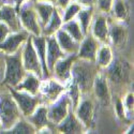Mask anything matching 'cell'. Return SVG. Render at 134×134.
Segmentation results:
<instances>
[{"mask_svg":"<svg viewBox=\"0 0 134 134\" xmlns=\"http://www.w3.org/2000/svg\"><path fill=\"white\" fill-rule=\"evenodd\" d=\"M101 69L94 62L76 58L72 65L71 81L77 85L82 94L90 93L94 76Z\"/></svg>","mask_w":134,"mask_h":134,"instance_id":"obj_1","label":"cell"},{"mask_svg":"<svg viewBox=\"0 0 134 134\" xmlns=\"http://www.w3.org/2000/svg\"><path fill=\"white\" fill-rule=\"evenodd\" d=\"M26 74L20 49L14 54L4 55V77L2 84L5 86L16 87Z\"/></svg>","mask_w":134,"mask_h":134,"instance_id":"obj_2","label":"cell"},{"mask_svg":"<svg viewBox=\"0 0 134 134\" xmlns=\"http://www.w3.org/2000/svg\"><path fill=\"white\" fill-rule=\"evenodd\" d=\"M21 117L23 115L11 93L9 91L0 93V120L2 126L1 133L11 129Z\"/></svg>","mask_w":134,"mask_h":134,"instance_id":"obj_3","label":"cell"},{"mask_svg":"<svg viewBox=\"0 0 134 134\" xmlns=\"http://www.w3.org/2000/svg\"><path fill=\"white\" fill-rule=\"evenodd\" d=\"M76 117L84 125L87 132H89L94 126V115H96V103L91 98L90 93L82 94L81 99L75 108L73 109Z\"/></svg>","mask_w":134,"mask_h":134,"instance_id":"obj_4","label":"cell"},{"mask_svg":"<svg viewBox=\"0 0 134 134\" xmlns=\"http://www.w3.org/2000/svg\"><path fill=\"white\" fill-rule=\"evenodd\" d=\"M8 91L13 97L14 101L16 102L19 110L23 117H28L33 110L37 108L38 105H40L43 102V99L40 94H30L26 91L17 90L14 87L7 86Z\"/></svg>","mask_w":134,"mask_h":134,"instance_id":"obj_5","label":"cell"},{"mask_svg":"<svg viewBox=\"0 0 134 134\" xmlns=\"http://www.w3.org/2000/svg\"><path fill=\"white\" fill-rule=\"evenodd\" d=\"M102 71L108 82L115 84L128 83L131 77V65L126 59L122 58L114 57L110 64Z\"/></svg>","mask_w":134,"mask_h":134,"instance_id":"obj_6","label":"cell"},{"mask_svg":"<svg viewBox=\"0 0 134 134\" xmlns=\"http://www.w3.org/2000/svg\"><path fill=\"white\" fill-rule=\"evenodd\" d=\"M17 11H18L21 28L26 30L30 36H41L42 27L40 25L36 10L33 8L32 1H28L24 3Z\"/></svg>","mask_w":134,"mask_h":134,"instance_id":"obj_7","label":"cell"},{"mask_svg":"<svg viewBox=\"0 0 134 134\" xmlns=\"http://www.w3.org/2000/svg\"><path fill=\"white\" fill-rule=\"evenodd\" d=\"M66 91V85L56 80L53 76L44 77L41 80L39 94L42 97L43 102L45 104H49L57 100L61 94Z\"/></svg>","mask_w":134,"mask_h":134,"instance_id":"obj_8","label":"cell"},{"mask_svg":"<svg viewBox=\"0 0 134 134\" xmlns=\"http://www.w3.org/2000/svg\"><path fill=\"white\" fill-rule=\"evenodd\" d=\"M72 102L66 91L61 94L57 100L47 104V115L51 125L56 127L59 122L72 110Z\"/></svg>","mask_w":134,"mask_h":134,"instance_id":"obj_9","label":"cell"},{"mask_svg":"<svg viewBox=\"0 0 134 134\" xmlns=\"http://www.w3.org/2000/svg\"><path fill=\"white\" fill-rule=\"evenodd\" d=\"M20 53H21V60H23V64L26 72L35 73L39 77L43 79L42 64L40 62V59L38 57L35 47H33L31 36L24 43L23 47L20 49Z\"/></svg>","mask_w":134,"mask_h":134,"instance_id":"obj_10","label":"cell"},{"mask_svg":"<svg viewBox=\"0 0 134 134\" xmlns=\"http://www.w3.org/2000/svg\"><path fill=\"white\" fill-rule=\"evenodd\" d=\"M129 31L124 21L108 19V44L115 51L124 49L127 45Z\"/></svg>","mask_w":134,"mask_h":134,"instance_id":"obj_11","label":"cell"},{"mask_svg":"<svg viewBox=\"0 0 134 134\" xmlns=\"http://www.w3.org/2000/svg\"><path fill=\"white\" fill-rule=\"evenodd\" d=\"M91 90L93 92V96L96 97V100L99 103L104 105H108L110 103L111 94L109 89V82L102 70H100L94 76Z\"/></svg>","mask_w":134,"mask_h":134,"instance_id":"obj_12","label":"cell"},{"mask_svg":"<svg viewBox=\"0 0 134 134\" xmlns=\"http://www.w3.org/2000/svg\"><path fill=\"white\" fill-rule=\"evenodd\" d=\"M76 58H77L76 54L65 55L63 58H61L60 60L56 62L54 69L51 73V76L60 81L64 85H68V83L71 81V77H72V74H71L72 65L76 60Z\"/></svg>","mask_w":134,"mask_h":134,"instance_id":"obj_13","label":"cell"},{"mask_svg":"<svg viewBox=\"0 0 134 134\" xmlns=\"http://www.w3.org/2000/svg\"><path fill=\"white\" fill-rule=\"evenodd\" d=\"M29 37L30 35L24 29L16 32H11L8 38L2 43H0V53L4 55H11L18 52L19 49H21L24 43Z\"/></svg>","mask_w":134,"mask_h":134,"instance_id":"obj_14","label":"cell"},{"mask_svg":"<svg viewBox=\"0 0 134 134\" xmlns=\"http://www.w3.org/2000/svg\"><path fill=\"white\" fill-rule=\"evenodd\" d=\"M89 32L101 43H107L108 44V17L107 14L98 12L97 14H93L92 23L90 26Z\"/></svg>","mask_w":134,"mask_h":134,"instance_id":"obj_15","label":"cell"},{"mask_svg":"<svg viewBox=\"0 0 134 134\" xmlns=\"http://www.w3.org/2000/svg\"><path fill=\"white\" fill-rule=\"evenodd\" d=\"M100 45H101V43H100L90 32L87 33L84 37V39L80 42V47L76 53L77 58L94 62L96 55H97V52H98V48Z\"/></svg>","mask_w":134,"mask_h":134,"instance_id":"obj_16","label":"cell"},{"mask_svg":"<svg viewBox=\"0 0 134 134\" xmlns=\"http://www.w3.org/2000/svg\"><path fill=\"white\" fill-rule=\"evenodd\" d=\"M0 21H3L12 32L23 29L19 20L18 11L13 2H8L0 7Z\"/></svg>","mask_w":134,"mask_h":134,"instance_id":"obj_17","label":"cell"},{"mask_svg":"<svg viewBox=\"0 0 134 134\" xmlns=\"http://www.w3.org/2000/svg\"><path fill=\"white\" fill-rule=\"evenodd\" d=\"M55 131L63 134H80V133H87L84 125L76 117L73 109L69 111L59 124L55 127Z\"/></svg>","mask_w":134,"mask_h":134,"instance_id":"obj_18","label":"cell"},{"mask_svg":"<svg viewBox=\"0 0 134 134\" xmlns=\"http://www.w3.org/2000/svg\"><path fill=\"white\" fill-rule=\"evenodd\" d=\"M65 55L66 54L58 45L55 36L46 37V63L49 73H52L56 62L63 58Z\"/></svg>","mask_w":134,"mask_h":134,"instance_id":"obj_19","label":"cell"},{"mask_svg":"<svg viewBox=\"0 0 134 134\" xmlns=\"http://www.w3.org/2000/svg\"><path fill=\"white\" fill-rule=\"evenodd\" d=\"M26 118L36 128L37 132L44 127L52 126L48 119V115H47V104L45 103H41L40 105H38L37 108Z\"/></svg>","mask_w":134,"mask_h":134,"instance_id":"obj_20","label":"cell"},{"mask_svg":"<svg viewBox=\"0 0 134 134\" xmlns=\"http://www.w3.org/2000/svg\"><path fill=\"white\" fill-rule=\"evenodd\" d=\"M55 38L57 41L58 45L60 46V48L66 54H76L80 47V43L75 41L68 32L64 31L62 28L59 29L57 32L55 33Z\"/></svg>","mask_w":134,"mask_h":134,"instance_id":"obj_21","label":"cell"},{"mask_svg":"<svg viewBox=\"0 0 134 134\" xmlns=\"http://www.w3.org/2000/svg\"><path fill=\"white\" fill-rule=\"evenodd\" d=\"M32 44L35 47L37 55L40 59V62L42 64L43 69V79L44 77L51 76V73L47 69V63H46V37L43 35L41 36H31Z\"/></svg>","mask_w":134,"mask_h":134,"instance_id":"obj_22","label":"cell"},{"mask_svg":"<svg viewBox=\"0 0 134 134\" xmlns=\"http://www.w3.org/2000/svg\"><path fill=\"white\" fill-rule=\"evenodd\" d=\"M41 77L36 75L35 73L26 72L24 75L23 80H21L16 87H14L17 90L26 91L30 94H39V89L41 84Z\"/></svg>","mask_w":134,"mask_h":134,"instance_id":"obj_23","label":"cell"},{"mask_svg":"<svg viewBox=\"0 0 134 134\" xmlns=\"http://www.w3.org/2000/svg\"><path fill=\"white\" fill-rule=\"evenodd\" d=\"M114 49L110 47L109 44L104 43L101 44L98 48L97 55H96V59H94V63L99 66L101 70L107 68L110 64V62L114 59Z\"/></svg>","mask_w":134,"mask_h":134,"instance_id":"obj_24","label":"cell"},{"mask_svg":"<svg viewBox=\"0 0 134 134\" xmlns=\"http://www.w3.org/2000/svg\"><path fill=\"white\" fill-rule=\"evenodd\" d=\"M32 4L38 15L40 25L43 28L48 23L49 18L52 17V14L55 10V4L51 2H46V1H32Z\"/></svg>","mask_w":134,"mask_h":134,"instance_id":"obj_25","label":"cell"},{"mask_svg":"<svg viewBox=\"0 0 134 134\" xmlns=\"http://www.w3.org/2000/svg\"><path fill=\"white\" fill-rule=\"evenodd\" d=\"M62 24H63V20H62L61 11L55 7V10L52 14V17L48 20V23L42 28V35L44 37L55 36V33L59 29H61Z\"/></svg>","mask_w":134,"mask_h":134,"instance_id":"obj_26","label":"cell"},{"mask_svg":"<svg viewBox=\"0 0 134 134\" xmlns=\"http://www.w3.org/2000/svg\"><path fill=\"white\" fill-rule=\"evenodd\" d=\"M93 14H94V7H83L75 17L76 20L79 21L85 36L87 33H89V30H90Z\"/></svg>","mask_w":134,"mask_h":134,"instance_id":"obj_27","label":"cell"},{"mask_svg":"<svg viewBox=\"0 0 134 134\" xmlns=\"http://www.w3.org/2000/svg\"><path fill=\"white\" fill-rule=\"evenodd\" d=\"M109 13L113 16V19L118 21H125L128 17V7L125 0H114Z\"/></svg>","mask_w":134,"mask_h":134,"instance_id":"obj_28","label":"cell"},{"mask_svg":"<svg viewBox=\"0 0 134 134\" xmlns=\"http://www.w3.org/2000/svg\"><path fill=\"white\" fill-rule=\"evenodd\" d=\"M61 28H62L64 31L68 32L69 35H70L75 41L79 42V43H80V42L84 39V37H85L84 32H83V30H82V28H81V26H80V24H79V21L76 20V18H73V19H71V20H68V21H65V23H63Z\"/></svg>","mask_w":134,"mask_h":134,"instance_id":"obj_29","label":"cell"},{"mask_svg":"<svg viewBox=\"0 0 134 134\" xmlns=\"http://www.w3.org/2000/svg\"><path fill=\"white\" fill-rule=\"evenodd\" d=\"M4 133H12V134H33V133H37V130L27 120V118L21 117L12 128L9 129L8 131H5Z\"/></svg>","mask_w":134,"mask_h":134,"instance_id":"obj_30","label":"cell"},{"mask_svg":"<svg viewBox=\"0 0 134 134\" xmlns=\"http://www.w3.org/2000/svg\"><path fill=\"white\" fill-rule=\"evenodd\" d=\"M83 7L81 4H79L77 2L75 1H71L68 5H66L62 11H61V15H62V20L63 23H65V21L68 20H71L73 18L76 17L77 13L81 11Z\"/></svg>","mask_w":134,"mask_h":134,"instance_id":"obj_31","label":"cell"},{"mask_svg":"<svg viewBox=\"0 0 134 134\" xmlns=\"http://www.w3.org/2000/svg\"><path fill=\"white\" fill-rule=\"evenodd\" d=\"M122 103L125 107L126 119H131L133 117V106H134V94L133 92H128L125 98H122Z\"/></svg>","mask_w":134,"mask_h":134,"instance_id":"obj_32","label":"cell"},{"mask_svg":"<svg viewBox=\"0 0 134 134\" xmlns=\"http://www.w3.org/2000/svg\"><path fill=\"white\" fill-rule=\"evenodd\" d=\"M113 3H114V0H96L94 8L98 9L99 12L108 14Z\"/></svg>","mask_w":134,"mask_h":134,"instance_id":"obj_33","label":"cell"},{"mask_svg":"<svg viewBox=\"0 0 134 134\" xmlns=\"http://www.w3.org/2000/svg\"><path fill=\"white\" fill-rule=\"evenodd\" d=\"M115 113L117 115V117L120 120L126 119V113H125V107H124V103H122V98H117L115 101Z\"/></svg>","mask_w":134,"mask_h":134,"instance_id":"obj_34","label":"cell"},{"mask_svg":"<svg viewBox=\"0 0 134 134\" xmlns=\"http://www.w3.org/2000/svg\"><path fill=\"white\" fill-rule=\"evenodd\" d=\"M11 32H12L11 29L3 23V21H0V43H2L8 38V36Z\"/></svg>","mask_w":134,"mask_h":134,"instance_id":"obj_35","label":"cell"},{"mask_svg":"<svg viewBox=\"0 0 134 134\" xmlns=\"http://www.w3.org/2000/svg\"><path fill=\"white\" fill-rule=\"evenodd\" d=\"M4 77V54L0 53V85L3 82Z\"/></svg>","mask_w":134,"mask_h":134,"instance_id":"obj_36","label":"cell"},{"mask_svg":"<svg viewBox=\"0 0 134 134\" xmlns=\"http://www.w3.org/2000/svg\"><path fill=\"white\" fill-rule=\"evenodd\" d=\"M72 1V0H56V2H55V7L59 9L60 11H62L66 5H68L70 2Z\"/></svg>","mask_w":134,"mask_h":134,"instance_id":"obj_37","label":"cell"},{"mask_svg":"<svg viewBox=\"0 0 134 134\" xmlns=\"http://www.w3.org/2000/svg\"><path fill=\"white\" fill-rule=\"evenodd\" d=\"M72 1L77 2L82 7H94L96 4V0H72Z\"/></svg>","mask_w":134,"mask_h":134,"instance_id":"obj_38","label":"cell"},{"mask_svg":"<svg viewBox=\"0 0 134 134\" xmlns=\"http://www.w3.org/2000/svg\"><path fill=\"white\" fill-rule=\"evenodd\" d=\"M28 1H31V0H13V2H14V5H15L16 10H18L24 3L28 2Z\"/></svg>","mask_w":134,"mask_h":134,"instance_id":"obj_39","label":"cell"},{"mask_svg":"<svg viewBox=\"0 0 134 134\" xmlns=\"http://www.w3.org/2000/svg\"><path fill=\"white\" fill-rule=\"evenodd\" d=\"M8 2H13V0H0V7H1L2 4H4V3H8Z\"/></svg>","mask_w":134,"mask_h":134,"instance_id":"obj_40","label":"cell"},{"mask_svg":"<svg viewBox=\"0 0 134 134\" xmlns=\"http://www.w3.org/2000/svg\"><path fill=\"white\" fill-rule=\"evenodd\" d=\"M32 1H46V2H51V3H54L56 2V0H32Z\"/></svg>","mask_w":134,"mask_h":134,"instance_id":"obj_41","label":"cell"},{"mask_svg":"<svg viewBox=\"0 0 134 134\" xmlns=\"http://www.w3.org/2000/svg\"><path fill=\"white\" fill-rule=\"evenodd\" d=\"M125 133H133V124H132V125H130V128H129Z\"/></svg>","mask_w":134,"mask_h":134,"instance_id":"obj_42","label":"cell"},{"mask_svg":"<svg viewBox=\"0 0 134 134\" xmlns=\"http://www.w3.org/2000/svg\"><path fill=\"white\" fill-rule=\"evenodd\" d=\"M2 131V126H1V120H0V133Z\"/></svg>","mask_w":134,"mask_h":134,"instance_id":"obj_43","label":"cell"}]
</instances>
